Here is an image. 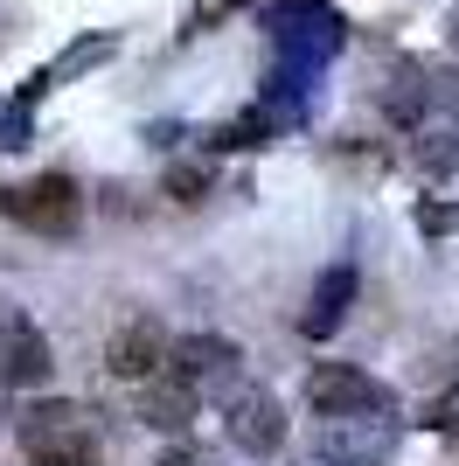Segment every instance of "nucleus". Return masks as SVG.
I'll return each instance as SVG.
<instances>
[{"label":"nucleus","instance_id":"11","mask_svg":"<svg viewBox=\"0 0 459 466\" xmlns=\"http://www.w3.org/2000/svg\"><path fill=\"white\" fill-rule=\"evenodd\" d=\"M147 404H139V418H147V425H160V431H181L195 418V397H202V390L195 383H181V376H147Z\"/></svg>","mask_w":459,"mask_h":466},{"label":"nucleus","instance_id":"9","mask_svg":"<svg viewBox=\"0 0 459 466\" xmlns=\"http://www.w3.org/2000/svg\"><path fill=\"white\" fill-rule=\"evenodd\" d=\"M168 362H174V376L195 383V390H230L244 355H237V341H223V334H181V349H174Z\"/></svg>","mask_w":459,"mask_h":466},{"label":"nucleus","instance_id":"17","mask_svg":"<svg viewBox=\"0 0 459 466\" xmlns=\"http://www.w3.org/2000/svg\"><path fill=\"white\" fill-rule=\"evenodd\" d=\"M160 466H202V460H195V452H168Z\"/></svg>","mask_w":459,"mask_h":466},{"label":"nucleus","instance_id":"12","mask_svg":"<svg viewBox=\"0 0 459 466\" xmlns=\"http://www.w3.org/2000/svg\"><path fill=\"white\" fill-rule=\"evenodd\" d=\"M424 97H432V91H424V70H418V63H403V70H390L382 112H390V118H418V112H424Z\"/></svg>","mask_w":459,"mask_h":466},{"label":"nucleus","instance_id":"5","mask_svg":"<svg viewBox=\"0 0 459 466\" xmlns=\"http://www.w3.org/2000/svg\"><path fill=\"white\" fill-rule=\"evenodd\" d=\"M271 42L292 56V70H321L334 49H342V21H334V7L327 0H292V7H279L271 15Z\"/></svg>","mask_w":459,"mask_h":466},{"label":"nucleus","instance_id":"14","mask_svg":"<svg viewBox=\"0 0 459 466\" xmlns=\"http://www.w3.org/2000/svg\"><path fill=\"white\" fill-rule=\"evenodd\" d=\"M202 188H209V167H174V175H168V195H174V202H195Z\"/></svg>","mask_w":459,"mask_h":466},{"label":"nucleus","instance_id":"10","mask_svg":"<svg viewBox=\"0 0 459 466\" xmlns=\"http://www.w3.org/2000/svg\"><path fill=\"white\" fill-rule=\"evenodd\" d=\"M348 299H355V265H327L313 299H306V313H300V334L306 341H327V334L348 320Z\"/></svg>","mask_w":459,"mask_h":466},{"label":"nucleus","instance_id":"1","mask_svg":"<svg viewBox=\"0 0 459 466\" xmlns=\"http://www.w3.org/2000/svg\"><path fill=\"white\" fill-rule=\"evenodd\" d=\"M21 452H28V466H105L84 404H36L21 418Z\"/></svg>","mask_w":459,"mask_h":466},{"label":"nucleus","instance_id":"19","mask_svg":"<svg viewBox=\"0 0 459 466\" xmlns=\"http://www.w3.org/2000/svg\"><path fill=\"white\" fill-rule=\"evenodd\" d=\"M321 466H334V460H321Z\"/></svg>","mask_w":459,"mask_h":466},{"label":"nucleus","instance_id":"3","mask_svg":"<svg viewBox=\"0 0 459 466\" xmlns=\"http://www.w3.org/2000/svg\"><path fill=\"white\" fill-rule=\"evenodd\" d=\"M403 439V418L390 404H369V410H348V418H327L321 446L334 466H382L390 452H397Z\"/></svg>","mask_w":459,"mask_h":466},{"label":"nucleus","instance_id":"16","mask_svg":"<svg viewBox=\"0 0 459 466\" xmlns=\"http://www.w3.org/2000/svg\"><path fill=\"white\" fill-rule=\"evenodd\" d=\"M459 223V209H424V230H453Z\"/></svg>","mask_w":459,"mask_h":466},{"label":"nucleus","instance_id":"2","mask_svg":"<svg viewBox=\"0 0 459 466\" xmlns=\"http://www.w3.org/2000/svg\"><path fill=\"white\" fill-rule=\"evenodd\" d=\"M0 216L28 237H70L84 223V188L70 175H36L21 188H0Z\"/></svg>","mask_w":459,"mask_h":466},{"label":"nucleus","instance_id":"4","mask_svg":"<svg viewBox=\"0 0 459 466\" xmlns=\"http://www.w3.org/2000/svg\"><path fill=\"white\" fill-rule=\"evenodd\" d=\"M223 431L230 446L250 452V460H271V452L286 446V404L258 383H230L223 390Z\"/></svg>","mask_w":459,"mask_h":466},{"label":"nucleus","instance_id":"18","mask_svg":"<svg viewBox=\"0 0 459 466\" xmlns=\"http://www.w3.org/2000/svg\"><path fill=\"white\" fill-rule=\"evenodd\" d=\"M445 35H453V49H459V7H453V21H445Z\"/></svg>","mask_w":459,"mask_h":466},{"label":"nucleus","instance_id":"8","mask_svg":"<svg viewBox=\"0 0 459 466\" xmlns=\"http://www.w3.org/2000/svg\"><path fill=\"white\" fill-rule=\"evenodd\" d=\"M174 355V334L160 328V320H126V328L105 341V370L118 376V383H147V376L168 370Z\"/></svg>","mask_w":459,"mask_h":466},{"label":"nucleus","instance_id":"7","mask_svg":"<svg viewBox=\"0 0 459 466\" xmlns=\"http://www.w3.org/2000/svg\"><path fill=\"white\" fill-rule=\"evenodd\" d=\"M306 404L321 410V418H348V410L390 404V390H382L369 370H355V362H313V376H306Z\"/></svg>","mask_w":459,"mask_h":466},{"label":"nucleus","instance_id":"6","mask_svg":"<svg viewBox=\"0 0 459 466\" xmlns=\"http://www.w3.org/2000/svg\"><path fill=\"white\" fill-rule=\"evenodd\" d=\"M56 370V355L42 341L28 313H0V390H42Z\"/></svg>","mask_w":459,"mask_h":466},{"label":"nucleus","instance_id":"13","mask_svg":"<svg viewBox=\"0 0 459 466\" xmlns=\"http://www.w3.org/2000/svg\"><path fill=\"white\" fill-rule=\"evenodd\" d=\"M424 425L439 431V439H459V383L432 397V410H424Z\"/></svg>","mask_w":459,"mask_h":466},{"label":"nucleus","instance_id":"15","mask_svg":"<svg viewBox=\"0 0 459 466\" xmlns=\"http://www.w3.org/2000/svg\"><path fill=\"white\" fill-rule=\"evenodd\" d=\"M0 147H28V105H0Z\"/></svg>","mask_w":459,"mask_h":466},{"label":"nucleus","instance_id":"20","mask_svg":"<svg viewBox=\"0 0 459 466\" xmlns=\"http://www.w3.org/2000/svg\"><path fill=\"white\" fill-rule=\"evenodd\" d=\"M453 105H459V97H453Z\"/></svg>","mask_w":459,"mask_h":466}]
</instances>
